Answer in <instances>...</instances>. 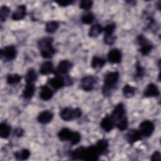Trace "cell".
<instances>
[{
    "label": "cell",
    "instance_id": "obj_20",
    "mask_svg": "<svg viewBox=\"0 0 161 161\" xmlns=\"http://www.w3.org/2000/svg\"><path fill=\"white\" fill-rule=\"evenodd\" d=\"M55 69L51 61H45L40 66L39 72L42 75H49L55 73Z\"/></svg>",
    "mask_w": 161,
    "mask_h": 161
},
{
    "label": "cell",
    "instance_id": "obj_18",
    "mask_svg": "<svg viewBox=\"0 0 161 161\" xmlns=\"http://www.w3.org/2000/svg\"><path fill=\"white\" fill-rule=\"evenodd\" d=\"M108 60L113 64H118L121 61L122 54L118 48L111 49L108 53Z\"/></svg>",
    "mask_w": 161,
    "mask_h": 161
},
{
    "label": "cell",
    "instance_id": "obj_17",
    "mask_svg": "<svg viewBox=\"0 0 161 161\" xmlns=\"http://www.w3.org/2000/svg\"><path fill=\"white\" fill-rule=\"evenodd\" d=\"M53 91L50 87H48L47 85H44L40 87L39 96L42 100L47 101L53 97Z\"/></svg>",
    "mask_w": 161,
    "mask_h": 161
},
{
    "label": "cell",
    "instance_id": "obj_36",
    "mask_svg": "<svg viewBox=\"0 0 161 161\" xmlns=\"http://www.w3.org/2000/svg\"><path fill=\"white\" fill-rule=\"evenodd\" d=\"M116 36L113 35H104V42L106 45H111L116 41Z\"/></svg>",
    "mask_w": 161,
    "mask_h": 161
},
{
    "label": "cell",
    "instance_id": "obj_6",
    "mask_svg": "<svg viewBox=\"0 0 161 161\" xmlns=\"http://www.w3.org/2000/svg\"><path fill=\"white\" fill-rule=\"evenodd\" d=\"M48 84L54 90H58L64 87L66 85H72V80L71 77L68 76V75H67L66 77L55 75L54 77H52L48 80Z\"/></svg>",
    "mask_w": 161,
    "mask_h": 161
},
{
    "label": "cell",
    "instance_id": "obj_23",
    "mask_svg": "<svg viewBox=\"0 0 161 161\" xmlns=\"http://www.w3.org/2000/svg\"><path fill=\"white\" fill-rule=\"evenodd\" d=\"M11 126L6 122H1L0 124V136L2 138L6 139L9 136Z\"/></svg>",
    "mask_w": 161,
    "mask_h": 161
},
{
    "label": "cell",
    "instance_id": "obj_14",
    "mask_svg": "<svg viewBox=\"0 0 161 161\" xmlns=\"http://www.w3.org/2000/svg\"><path fill=\"white\" fill-rule=\"evenodd\" d=\"M100 126L105 132H109L114 128L115 124L111 116L107 114L101 119Z\"/></svg>",
    "mask_w": 161,
    "mask_h": 161
},
{
    "label": "cell",
    "instance_id": "obj_13",
    "mask_svg": "<svg viewBox=\"0 0 161 161\" xmlns=\"http://www.w3.org/2000/svg\"><path fill=\"white\" fill-rule=\"evenodd\" d=\"M125 137L126 140L130 144H133L135 142L142 140L143 136L142 135L139 130L131 129L126 133Z\"/></svg>",
    "mask_w": 161,
    "mask_h": 161
},
{
    "label": "cell",
    "instance_id": "obj_2",
    "mask_svg": "<svg viewBox=\"0 0 161 161\" xmlns=\"http://www.w3.org/2000/svg\"><path fill=\"white\" fill-rule=\"evenodd\" d=\"M53 38L51 36L43 37L38 40V48L41 56L44 58H51L55 53V49L52 43Z\"/></svg>",
    "mask_w": 161,
    "mask_h": 161
},
{
    "label": "cell",
    "instance_id": "obj_28",
    "mask_svg": "<svg viewBox=\"0 0 161 161\" xmlns=\"http://www.w3.org/2000/svg\"><path fill=\"white\" fill-rule=\"evenodd\" d=\"M59 28V23L57 21H48L45 25V31L48 33H55Z\"/></svg>",
    "mask_w": 161,
    "mask_h": 161
},
{
    "label": "cell",
    "instance_id": "obj_12",
    "mask_svg": "<svg viewBox=\"0 0 161 161\" xmlns=\"http://www.w3.org/2000/svg\"><path fill=\"white\" fill-rule=\"evenodd\" d=\"M73 65L71 62L68 60H62L59 62L57 69L55 70V75H66L72 69Z\"/></svg>",
    "mask_w": 161,
    "mask_h": 161
},
{
    "label": "cell",
    "instance_id": "obj_35",
    "mask_svg": "<svg viewBox=\"0 0 161 161\" xmlns=\"http://www.w3.org/2000/svg\"><path fill=\"white\" fill-rule=\"evenodd\" d=\"M93 4V2L91 0H82L79 3V8L84 10L90 9Z\"/></svg>",
    "mask_w": 161,
    "mask_h": 161
},
{
    "label": "cell",
    "instance_id": "obj_37",
    "mask_svg": "<svg viewBox=\"0 0 161 161\" xmlns=\"http://www.w3.org/2000/svg\"><path fill=\"white\" fill-rule=\"evenodd\" d=\"M152 161H160L161 160V154L159 151H155L153 153L150 157Z\"/></svg>",
    "mask_w": 161,
    "mask_h": 161
},
{
    "label": "cell",
    "instance_id": "obj_8",
    "mask_svg": "<svg viewBox=\"0 0 161 161\" xmlns=\"http://www.w3.org/2000/svg\"><path fill=\"white\" fill-rule=\"evenodd\" d=\"M110 116L113 119L115 125L118 121L126 118V111H125L124 104L122 103H119L116 105H115Z\"/></svg>",
    "mask_w": 161,
    "mask_h": 161
},
{
    "label": "cell",
    "instance_id": "obj_11",
    "mask_svg": "<svg viewBox=\"0 0 161 161\" xmlns=\"http://www.w3.org/2000/svg\"><path fill=\"white\" fill-rule=\"evenodd\" d=\"M155 125L150 120H144L139 125V131L144 137H149L153 133Z\"/></svg>",
    "mask_w": 161,
    "mask_h": 161
},
{
    "label": "cell",
    "instance_id": "obj_25",
    "mask_svg": "<svg viewBox=\"0 0 161 161\" xmlns=\"http://www.w3.org/2000/svg\"><path fill=\"white\" fill-rule=\"evenodd\" d=\"M30 155V151L27 148H24L21 150L17 151L14 153V156L16 159L19 160H26L29 158Z\"/></svg>",
    "mask_w": 161,
    "mask_h": 161
},
{
    "label": "cell",
    "instance_id": "obj_38",
    "mask_svg": "<svg viewBox=\"0 0 161 161\" xmlns=\"http://www.w3.org/2000/svg\"><path fill=\"white\" fill-rule=\"evenodd\" d=\"M24 134V130L19 127L16 128L13 131V135L16 137H21Z\"/></svg>",
    "mask_w": 161,
    "mask_h": 161
},
{
    "label": "cell",
    "instance_id": "obj_21",
    "mask_svg": "<svg viewBox=\"0 0 161 161\" xmlns=\"http://www.w3.org/2000/svg\"><path fill=\"white\" fill-rule=\"evenodd\" d=\"M35 92V86L34 83H26V86L23 90L22 96L26 99H31Z\"/></svg>",
    "mask_w": 161,
    "mask_h": 161
},
{
    "label": "cell",
    "instance_id": "obj_15",
    "mask_svg": "<svg viewBox=\"0 0 161 161\" xmlns=\"http://www.w3.org/2000/svg\"><path fill=\"white\" fill-rule=\"evenodd\" d=\"M53 118V113L49 110H44L39 113L37 121L42 125H46L51 122Z\"/></svg>",
    "mask_w": 161,
    "mask_h": 161
},
{
    "label": "cell",
    "instance_id": "obj_10",
    "mask_svg": "<svg viewBox=\"0 0 161 161\" xmlns=\"http://www.w3.org/2000/svg\"><path fill=\"white\" fill-rule=\"evenodd\" d=\"M97 82L96 77L93 75H87L82 78L80 80V87L84 91H91L94 88L95 84Z\"/></svg>",
    "mask_w": 161,
    "mask_h": 161
},
{
    "label": "cell",
    "instance_id": "obj_27",
    "mask_svg": "<svg viewBox=\"0 0 161 161\" xmlns=\"http://www.w3.org/2000/svg\"><path fill=\"white\" fill-rule=\"evenodd\" d=\"M106 64V60L102 57L94 56L91 60V67L93 69L102 68Z\"/></svg>",
    "mask_w": 161,
    "mask_h": 161
},
{
    "label": "cell",
    "instance_id": "obj_29",
    "mask_svg": "<svg viewBox=\"0 0 161 161\" xmlns=\"http://www.w3.org/2000/svg\"><path fill=\"white\" fill-rule=\"evenodd\" d=\"M21 76L18 74H10L6 77V82L9 85H16L20 82Z\"/></svg>",
    "mask_w": 161,
    "mask_h": 161
},
{
    "label": "cell",
    "instance_id": "obj_24",
    "mask_svg": "<svg viewBox=\"0 0 161 161\" xmlns=\"http://www.w3.org/2000/svg\"><path fill=\"white\" fill-rule=\"evenodd\" d=\"M38 79V75L34 69L30 68L28 70L25 76L26 83H34Z\"/></svg>",
    "mask_w": 161,
    "mask_h": 161
},
{
    "label": "cell",
    "instance_id": "obj_39",
    "mask_svg": "<svg viewBox=\"0 0 161 161\" xmlns=\"http://www.w3.org/2000/svg\"><path fill=\"white\" fill-rule=\"evenodd\" d=\"M56 3L62 7H65L72 4L74 1H56Z\"/></svg>",
    "mask_w": 161,
    "mask_h": 161
},
{
    "label": "cell",
    "instance_id": "obj_7",
    "mask_svg": "<svg viewBox=\"0 0 161 161\" xmlns=\"http://www.w3.org/2000/svg\"><path fill=\"white\" fill-rule=\"evenodd\" d=\"M136 40L138 44L140 47V52L143 55H148L153 48V45L152 43L145 38L142 34H140L137 36Z\"/></svg>",
    "mask_w": 161,
    "mask_h": 161
},
{
    "label": "cell",
    "instance_id": "obj_5",
    "mask_svg": "<svg viewBox=\"0 0 161 161\" xmlns=\"http://www.w3.org/2000/svg\"><path fill=\"white\" fill-rule=\"evenodd\" d=\"M59 115L62 120L70 121L80 118L82 116V111L79 108L67 107L60 110Z\"/></svg>",
    "mask_w": 161,
    "mask_h": 161
},
{
    "label": "cell",
    "instance_id": "obj_32",
    "mask_svg": "<svg viewBox=\"0 0 161 161\" xmlns=\"http://www.w3.org/2000/svg\"><path fill=\"white\" fill-rule=\"evenodd\" d=\"M10 13V9L7 6L3 5L0 8V19L1 22H4L8 17Z\"/></svg>",
    "mask_w": 161,
    "mask_h": 161
},
{
    "label": "cell",
    "instance_id": "obj_16",
    "mask_svg": "<svg viewBox=\"0 0 161 161\" xmlns=\"http://www.w3.org/2000/svg\"><path fill=\"white\" fill-rule=\"evenodd\" d=\"M159 95V89L157 86L153 83L148 84L143 92V96L146 97H158Z\"/></svg>",
    "mask_w": 161,
    "mask_h": 161
},
{
    "label": "cell",
    "instance_id": "obj_22",
    "mask_svg": "<svg viewBox=\"0 0 161 161\" xmlns=\"http://www.w3.org/2000/svg\"><path fill=\"white\" fill-rule=\"evenodd\" d=\"M96 145L99 150L101 155H106L108 153V147H109V143L106 139L102 138L99 140L96 143Z\"/></svg>",
    "mask_w": 161,
    "mask_h": 161
},
{
    "label": "cell",
    "instance_id": "obj_9",
    "mask_svg": "<svg viewBox=\"0 0 161 161\" xmlns=\"http://www.w3.org/2000/svg\"><path fill=\"white\" fill-rule=\"evenodd\" d=\"M1 58H4L8 61L14 60L17 55V50L14 45H11L4 47L0 50Z\"/></svg>",
    "mask_w": 161,
    "mask_h": 161
},
{
    "label": "cell",
    "instance_id": "obj_33",
    "mask_svg": "<svg viewBox=\"0 0 161 161\" xmlns=\"http://www.w3.org/2000/svg\"><path fill=\"white\" fill-rule=\"evenodd\" d=\"M145 74V71L144 68L141 65L140 63L137 61L135 64V77L136 78L142 79Z\"/></svg>",
    "mask_w": 161,
    "mask_h": 161
},
{
    "label": "cell",
    "instance_id": "obj_3",
    "mask_svg": "<svg viewBox=\"0 0 161 161\" xmlns=\"http://www.w3.org/2000/svg\"><path fill=\"white\" fill-rule=\"evenodd\" d=\"M119 79V73L118 71L109 72L105 74L102 89V92L104 96H108L111 94V91L116 88Z\"/></svg>",
    "mask_w": 161,
    "mask_h": 161
},
{
    "label": "cell",
    "instance_id": "obj_1",
    "mask_svg": "<svg viewBox=\"0 0 161 161\" xmlns=\"http://www.w3.org/2000/svg\"><path fill=\"white\" fill-rule=\"evenodd\" d=\"M101 155L96 144L87 147H79L69 152V157L74 160L96 161Z\"/></svg>",
    "mask_w": 161,
    "mask_h": 161
},
{
    "label": "cell",
    "instance_id": "obj_4",
    "mask_svg": "<svg viewBox=\"0 0 161 161\" xmlns=\"http://www.w3.org/2000/svg\"><path fill=\"white\" fill-rule=\"evenodd\" d=\"M57 136L62 142H69L72 145H77L81 140V135L79 132L73 131L67 128H62Z\"/></svg>",
    "mask_w": 161,
    "mask_h": 161
},
{
    "label": "cell",
    "instance_id": "obj_31",
    "mask_svg": "<svg viewBox=\"0 0 161 161\" xmlns=\"http://www.w3.org/2000/svg\"><path fill=\"white\" fill-rule=\"evenodd\" d=\"M94 19H95L94 14L91 12H88L82 16L81 21L84 24L89 25L94 21Z\"/></svg>",
    "mask_w": 161,
    "mask_h": 161
},
{
    "label": "cell",
    "instance_id": "obj_19",
    "mask_svg": "<svg viewBox=\"0 0 161 161\" xmlns=\"http://www.w3.org/2000/svg\"><path fill=\"white\" fill-rule=\"evenodd\" d=\"M26 14V7L24 4L19 5L17 7L16 10L13 13L11 18L14 21H18L23 19Z\"/></svg>",
    "mask_w": 161,
    "mask_h": 161
},
{
    "label": "cell",
    "instance_id": "obj_26",
    "mask_svg": "<svg viewBox=\"0 0 161 161\" xmlns=\"http://www.w3.org/2000/svg\"><path fill=\"white\" fill-rule=\"evenodd\" d=\"M103 28L100 24L99 23L94 24L93 25L91 26V27L89 30V33H88L89 36L92 38L97 36L103 31Z\"/></svg>",
    "mask_w": 161,
    "mask_h": 161
},
{
    "label": "cell",
    "instance_id": "obj_30",
    "mask_svg": "<svg viewBox=\"0 0 161 161\" xmlns=\"http://www.w3.org/2000/svg\"><path fill=\"white\" fill-rule=\"evenodd\" d=\"M136 88L129 84H125L123 88V94L124 96L127 98H130L134 96Z\"/></svg>",
    "mask_w": 161,
    "mask_h": 161
},
{
    "label": "cell",
    "instance_id": "obj_34",
    "mask_svg": "<svg viewBox=\"0 0 161 161\" xmlns=\"http://www.w3.org/2000/svg\"><path fill=\"white\" fill-rule=\"evenodd\" d=\"M116 29V24L114 23H111L106 25L103 28V31L104 32L106 35H113Z\"/></svg>",
    "mask_w": 161,
    "mask_h": 161
}]
</instances>
